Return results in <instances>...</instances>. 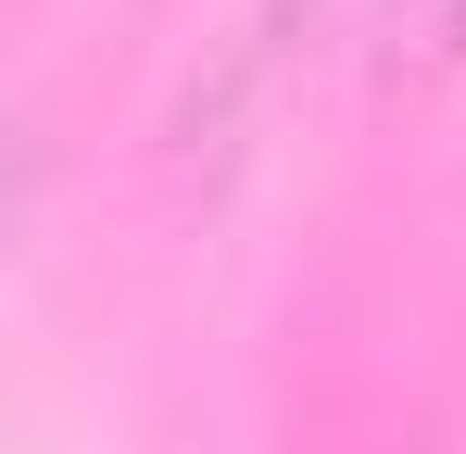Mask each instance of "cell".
Masks as SVG:
<instances>
[{
  "label": "cell",
  "instance_id": "6da1fadb",
  "mask_svg": "<svg viewBox=\"0 0 466 454\" xmlns=\"http://www.w3.org/2000/svg\"><path fill=\"white\" fill-rule=\"evenodd\" d=\"M328 13H340V0H239V13H228V38L202 51V76L177 88L164 164H177V177H228V151L252 139V114L278 101L290 51H315V38H328Z\"/></svg>",
  "mask_w": 466,
  "mask_h": 454
},
{
  "label": "cell",
  "instance_id": "7a4b0ae2",
  "mask_svg": "<svg viewBox=\"0 0 466 454\" xmlns=\"http://www.w3.org/2000/svg\"><path fill=\"white\" fill-rule=\"evenodd\" d=\"M466 64V0H403L390 13V88H429Z\"/></svg>",
  "mask_w": 466,
  "mask_h": 454
}]
</instances>
